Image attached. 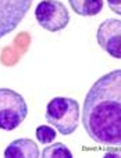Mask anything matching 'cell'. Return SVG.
Returning <instances> with one entry per match:
<instances>
[{
  "mask_svg": "<svg viewBox=\"0 0 121 158\" xmlns=\"http://www.w3.org/2000/svg\"><path fill=\"white\" fill-rule=\"evenodd\" d=\"M82 125L95 143L121 148V69L102 76L84 101Z\"/></svg>",
  "mask_w": 121,
  "mask_h": 158,
  "instance_id": "6da1fadb",
  "label": "cell"
},
{
  "mask_svg": "<svg viewBox=\"0 0 121 158\" xmlns=\"http://www.w3.org/2000/svg\"><path fill=\"white\" fill-rule=\"evenodd\" d=\"M80 112L78 101L65 97H56L47 104L45 116L47 123L56 127L60 134L70 136L78 127Z\"/></svg>",
  "mask_w": 121,
  "mask_h": 158,
  "instance_id": "7a4b0ae2",
  "label": "cell"
},
{
  "mask_svg": "<svg viewBox=\"0 0 121 158\" xmlns=\"http://www.w3.org/2000/svg\"><path fill=\"white\" fill-rule=\"evenodd\" d=\"M28 115V106L22 95L10 88H0V129L14 130Z\"/></svg>",
  "mask_w": 121,
  "mask_h": 158,
  "instance_id": "3957f363",
  "label": "cell"
},
{
  "mask_svg": "<svg viewBox=\"0 0 121 158\" xmlns=\"http://www.w3.org/2000/svg\"><path fill=\"white\" fill-rule=\"evenodd\" d=\"M35 17L42 28L57 32L70 23V13L60 0H42L35 9Z\"/></svg>",
  "mask_w": 121,
  "mask_h": 158,
  "instance_id": "277c9868",
  "label": "cell"
},
{
  "mask_svg": "<svg viewBox=\"0 0 121 158\" xmlns=\"http://www.w3.org/2000/svg\"><path fill=\"white\" fill-rule=\"evenodd\" d=\"M32 3L33 0H0V38L18 27Z\"/></svg>",
  "mask_w": 121,
  "mask_h": 158,
  "instance_id": "5b68a950",
  "label": "cell"
},
{
  "mask_svg": "<svg viewBox=\"0 0 121 158\" xmlns=\"http://www.w3.org/2000/svg\"><path fill=\"white\" fill-rule=\"evenodd\" d=\"M98 44L114 59H121V20L107 18L100 23L96 34Z\"/></svg>",
  "mask_w": 121,
  "mask_h": 158,
  "instance_id": "8992f818",
  "label": "cell"
},
{
  "mask_svg": "<svg viewBox=\"0 0 121 158\" xmlns=\"http://www.w3.org/2000/svg\"><path fill=\"white\" fill-rule=\"evenodd\" d=\"M39 154L38 146L31 139H17L4 150V157L7 158H36Z\"/></svg>",
  "mask_w": 121,
  "mask_h": 158,
  "instance_id": "52a82bcc",
  "label": "cell"
},
{
  "mask_svg": "<svg viewBox=\"0 0 121 158\" xmlns=\"http://www.w3.org/2000/svg\"><path fill=\"white\" fill-rule=\"evenodd\" d=\"M68 3L72 11L84 17L96 15L103 9V0H68Z\"/></svg>",
  "mask_w": 121,
  "mask_h": 158,
  "instance_id": "ba28073f",
  "label": "cell"
},
{
  "mask_svg": "<svg viewBox=\"0 0 121 158\" xmlns=\"http://www.w3.org/2000/svg\"><path fill=\"white\" fill-rule=\"evenodd\" d=\"M42 157L45 158H72V152L67 148L63 143H54L47 146L42 151Z\"/></svg>",
  "mask_w": 121,
  "mask_h": 158,
  "instance_id": "9c48e42d",
  "label": "cell"
},
{
  "mask_svg": "<svg viewBox=\"0 0 121 158\" xmlns=\"http://www.w3.org/2000/svg\"><path fill=\"white\" fill-rule=\"evenodd\" d=\"M56 136H57L56 130H54L53 127H50V126L42 125V126L36 127V139H38V141L41 144H43V146L50 144L52 141L56 139Z\"/></svg>",
  "mask_w": 121,
  "mask_h": 158,
  "instance_id": "30bf717a",
  "label": "cell"
},
{
  "mask_svg": "<svg viewBox=\"0 0 121 158\" xmlns=\"http://www.w3.org/2000/svg\"><path fill=\"white\" fill-rule=\"evenodd\" d=\"M107 4H109L111 11L121 15V0H107Z\"/></svg>",
  "mask_w": 121,
  "mask_h": 158,
  "instance_id": "8fae6325",
  "label": "cell"
},
{
  "mask_svg": "<svg viewBox=\"0 0 121 158\" xmlns=\"http://www.w3.org/2000/svg\"><path fill=\"white\" fill-rule=\"evenodd\" d=\"M106 157H121V150H114V151H107Z\"/></svg>",
  "mask_w": 121,
  "mask_h": 158,
  "instance_id": "7c38bea8",
  "label": "cell"
}]
</instances>
